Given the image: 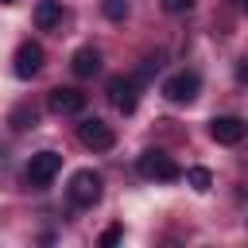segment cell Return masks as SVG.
<instances>
[{
    "instance_id": "obj_15",
    "label": "cell",
    "mask_w": 248,
    "mask_h": 248,
    "mask_svg": "<svg viewBox=\"0 0 248 248\" xmlns=\"http://www.w3.org/2000/svg\"><path fill=\"white\" fill-rule=\"evenodd\" d=\"M190 8H194V0H163V12H170V16H182Z\"/></svg>"
},
{
    "instance_id": "obj_10",
    "label": "cell",
    "mask_w": 248,
    "mask_h": 248,
    "mask_svg": "<svg viewBox=\"0 0 248 248\" xmlns=\"http://www.w3.org/2000/svg\"><path fill=\"white\" fill-rule=\"evenodd\" d=\"M70 70H74L78 78H93V74L101 70V50H93V46H81V50L70 58Z\"/></svg>"
},
{
    "instance_id": "obj_11",
    "label": "cell",
    "mask_w": 248,
    "mask_h": 248,
    "mask_svg": "<svg viewBox=\"0 0 248 248\" xmlns=\"http://www.w3.org/2000/svg\"><path fill=\"white\" fill-rule=\"evenodd\" d=\"M58 19H62V4L58 0H39L35 4V27L39 31H50Z\"/></svg>"
},
{
    "instance_id": "obj_7",
    "label": "cell",
    "mask_w": 248,
    "mask_h": 248,
    "mask_svg": "<svg viewBox=\"0 0 248 248\" xmlns=\"http://www.w3.org/2000/svg\"><path fill=\"white\" fill-rule=\"evenodd\" d=\"M209 136H213L217 143L232 147V143H240V140L248 136V120H240V116H213V120H209Z\"/></svg>"
},
{
    "instance_id": "obj_17",
    "label": "cell",
    "mask_w": 248,
    "mask_h": 248,
    "mask_svg": "<svg viewBox=\"0 0 248 248\" xmlns=\"http://www.w3.org/2000/svg\"><path fill=\"white\" fill-rule=\"evenodd\" d=\"M236 81H240V85H248V58L236 66Z\"/></svg>"
},
{
    "instance_id": "obj_16",
    "label": "cell",
    "mask_w": 248,
    "mask_h": 248,
    "mask_svg": "<svg viewBox=\"0 0 248 248\" xmlns=\"http://www.w3.org/2000/svg\"><path fill=\"white\" fill-rule=\"evenodd\" d=\"M120 236H124V229H120V225H108V229H105V232H101V244H105V248H108V244H116V240H120Z\"/></svg>"
},
{
    "instance_id": "obj_8",
    "label": "cell",
    "mask_w": 248,
    "mask_h": 248,
    "mask_svg": "<svg viewBox=\"0 0 248 248\" xmlns=\"http://www.w3.org/2000/svg\"><path fill=\"white\" fill-rule=\"evenodd\" d=\"M108 101L128 116V112H136V105H140V93H136V78H108Z\"/></svg>"
},
{
    "instance_id": "obj_3",
    "label": "cell",
    "mask_w": 248,
    "mask_h": 248,
    "mask_svg": "<svg viewBox=\"0 0 248 248\" xmlns=\"http://www.w3.org/2000/svg\"><path fill=\"white\" fill-rule=\"evenodd\" d=\"M78 140L89 147V151H108L112 143H116V136H112V128L101 120V116H85L81 124H78Z\"/></svg>"
},
{
    "instance_id": "obj_9",
    "label": "cell",
    "mask_w": 248,
    "mask_h": 248,
    "mask_svg": "<svg viewBox=\"0 0 248 248\" xmlns=\"http://www.w3.org/2000/svg\"><path fill=\"white\" fill-rule=\"evenodd\" d=\"M12 70H16V78H35V74L43 70V46H39V43H19Z\"/></svg>"
},
{
    "instance_id": "obj_5",
    "label": "cell",
    "mask_w": 248,
    "mask_h": 248,
    "mask_svg": "<svg viewBox=\"0 0 248 248\" xmlns=\"http://www.w3.org/2000/svg\"><path fill=\"white\" fill-rule=\"evenodd\" d=\"M46 108H50L54 116H78V112L85 108V93H81V89H70V85H58V89H50Z\"/></svg>"
},
{
    "instance_id": "obj_19",
    "label": "cell",
    "mask_w": 248,
    "mask_h": 248,
    "mask_svg": "<svg viewBox=\"0 0 248 248\" xmlns=\"http://www.w3.org/2000/svg\"><path fill=\"white\" fill-rule=\"evenodd\" d=\"M244 12H248V0H244Z\"/></svg>"
},
{
    "instance_id": "obj_13",
    "label": "cell",
    "mask_w": 248,
    "mask_h": 248,
    "mask_svg": "<svg viewBox=\"0 0 248 248\" xmlns=\"http://www.w3.org/2000/svg\"><path fill=\"white\" fill-rule=\"evenodd\" d=\"M186 182H190L198 194H205V190L213 186V174H209L205 167H190V170H186Z\"/></svg>"
},
{
    "instance_id": "obj_14",
    "label": "cell",
    "mask_w": 248,
    "mask_h": 248,
    "mask_svg": "<svg viewBox=\"0 0 248 248\" xmlns=\"http://www.w3.org/2000/svg\"><path fill=\"white\" fill-rule=\"evenodd\" d=\"M101 12H105V19L120 23V19L128 16V0H101Z\"/></svg>"
},
{
    "instance_id": "obj_6",
    "label": "cell",
    "mask_w": 248,
    "mask_h": 248,
    "mask_svg": "<svg viewBox=\"0 0 248 248\" xmlns=\"http://www.w3.org/2000/svg\"><path fill=\"white\" fill-rule=\"evenodd\" d=\"M58 170H62V155H58V151H39V155H31V163H27V182H31V186H46Z\"/></svg>"
},
{
    "instance_id": "obj_4",
    "label": "cell",
    "mask_w": 248,
    "mask_h": 248,
    "mask_svg": "<svg viewBox=\"0 0 248 248\" xmlns=\"http://www.w3.org/2000/svg\"><path fill=\"white\" fill-rule=\"evenodd\" d=\"M198 89H202V78H198V74H190V70H182V74L167 78L163 97H167L170 105H190V101L198 97Z\"/></svg>"
},
{
    "instance_id": "obj_12",
    "label": "cell",
    "mask_w": 248,
    "mask_h": 248,
    "mask_svg": "<svg viewBox=\"0 0 248 248\" xmlns=\"http://www.w3.org/2000/svg\"><path fill=\"white\" fill-rule=\"evenodd\" d=\"M35 120H39V112H35L31 105H19V108H12V116H8V124H12L16 132H27V128H35Z\"/></svg>"
},
{
    "instance_id": "obj_18",
    "label": "cell",
    "mask_w": 248,
    "mask_h": 248,
    "mask_svg": "<svg viewBox=\"0 0 248 248\" xmlns=\"http://www.w3.org/2000/svg\"><path fill=\"white\" fill-rule=\"evenodd\" d=\"M0 4H16V0H0Z\"/></svg>"
},
{
    "instance_id": "obj_2",
    "label": "cell",
    "mask_w": 248,
    "mask_h": 248,
    "mask_svg": "<svg viewBox=\"0 0 248 248\" xmlns=\"http://www.w3.org/2000/svg\"><path fill=\"white\" fill-rule=\"evenodd\" d=\"M66 194H70V202H74L78 209L97 205V202H101V174H97V170H89V167H85V170H78V174L70 178V190H66Z\"/></svg>"
},
{
    "instance_id": "obj_1",
    "label": "cell",
    "mask_w": 248,
    "mask_h": 248,
    "mask_svg": "<svg viewBox=\"0 0 248 248\" xmlns=\"http://www.w3.org/2000/svg\"><path fill=\"white\" fill-rule=\"evenodd\" d=\"M136 170L143 174V178H155V182H174L182 170H178V163L167 155V151H143L140 159H136Z\"/></svg>"
}]
</instances>
